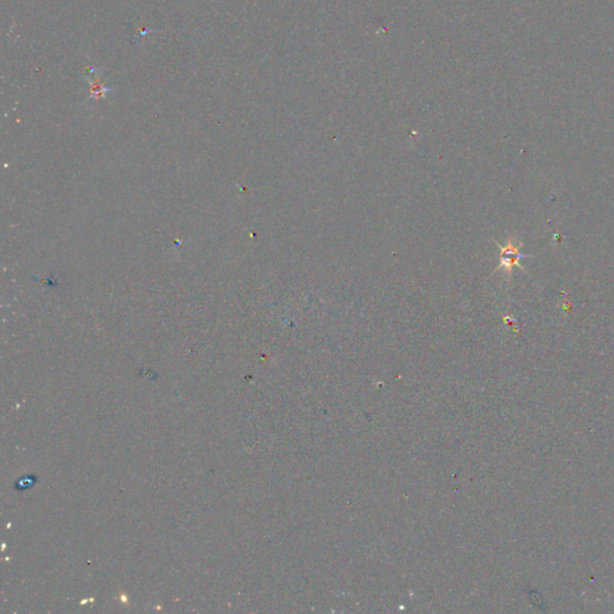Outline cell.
Masks as SVG:
<instances>
[{"label": "cell", "mask_w": 614, "mask_h": 614, "mask_svg": "<svg viewBox=\"0 0 614 614\" xmlns=\"http://www.w3.org/2000/svg\"><path fill=\"white\" fill-rule=\"evenodd\" d=\"M497 246L501 250V262H499V265L496 270L504 269L506 274L510 276L513 272V268L515 265H518L520 259L527 258V256L522 255L518 251L522 246V244L516 243L513 237H511L504 246L499 245V244H497Z\"/></svg>", "instance_id": "obj_1"}]
</instances>
